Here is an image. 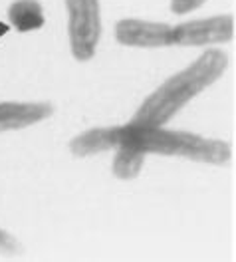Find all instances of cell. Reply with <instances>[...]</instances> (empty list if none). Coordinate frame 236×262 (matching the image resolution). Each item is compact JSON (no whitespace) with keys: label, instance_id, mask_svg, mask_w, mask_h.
Instances as JSON below:
<instances>
[{"label":"cell","instance_id":"obj_9","mask_svg":"<svg viewBox=\"0 0 236 262\" xmlns=\"http://www.w3.org/2000/svg\"><path fill=\"white\" fill-rule=\"evenodd\" d=\"M145 157L147 155H143V153H139L131 147H117L115 149V157H113V175L123 181L135 179L141 173Z\"/></svg>","mask_w":236,"mask_h":262},{"label":"cell","instance_id":"obj_11","mask_svg":"<svg viewBox=\"0 0 236 262\" xmlns=\"http://www.w3.org/2000/svg\"><path fill=\"white\" fill-rule=\"evenodd\" d=\"M14 250H16L14 238H12L6 230L0 229V252H14Z\"/></svg>","mask_w":236,"mask_h":262},{"label":"cell","instance_id":"obj_6","mask_svg":"<svg viewBox=\"0 0 236 262\" xmlns=\"http://www.w3.org/2000/svg\"><path fill=\"white\" fill-rule=\"evenodd\" d=\"M54 107L48 101H32V103L4 101L0 103V133L30 127L34 123L50 117Z\"/></svg>","mask_w":236,"mask_h":262},{"label":"cell","instance_id":"obj_7","mask_svg":"<svg viewBox=\"0 0 236 262\" xmlns=\"http://www.w3.org/2000/svg\"><path fill=\"white\" fill-rule=\"evenodd\" d=\"M117 147V125L113 127H96L78 135L69 141V149L78 157H89L96 153L111 151Z\"/></svg>","mask_w":236,"mask_h":262},{"label":"cell","instance_id":"obj_10","mask_svg":"<svg viewBox=\"0 0 236 262\" xmlns=\"http://www.w3.org/2000/svg\"><path fill=\"white\" fill-rule=\"evenodd\" d=\"M204 2L206 0H171V10L175 14H186V12L197 10Z\"/></svg>","mask_w":236,"mask_h":262},{"label":"cell","instance_id":"obj_2","mask_svg":"<svg viewBox=\"0 0 236 262\" xmlns=\"http://www.w3.org/2000/svg\"><path fill=\"white\" fill-rule=\"evenodd\" d=\"M117 147H131L143 155H173L210 165L228 163L232 155L230 145L220 139H206L188 131H169L163 129V125L151 127L135 123L117 125Z\"/></svg>","mask_w":236,"mask_h":262},{"label":"cell","instance_id":"obj_8","mask_svg":"<svg viewBox=\"0 0 236 262\" xmlns=\"http://www.w3.org/2000/svg\"><path fill=\"white\" fill-rule=\"evenodd\" d=\"M8 20L18 32H32L44 26V10L38 0H16L8 8Z\"/></svg>","mask_w":236,"mask_h":262},{"label":"cell","instance_id":"obj_1","mask_svg":"<svg viewBox=\"0 0 236 262\" xmlns=\"http://www.w3.org/2000/svg\"><path fill=\"white\" fill-rule=\"evenodd\" d=\"M228 66V56L222 50H206L183 72L175 74L149 94L137 110L135 125H165L171 117L179 114L195 96L204 92L219 80Z\"/></svg>","mask_w":236,"mask_h":262},{"label":"cell","instance_id":"obj_5","mask_svg":"<svg viewBox=\"0 0 236 262\" xmlns=\"http://www.w3.org/2000/svg\"><path fill=\"white\" fill-rule=\"evenodd\" d=\"M115 38L123 46L163 48V46H171V26L163 22L125 18L115 24Z\"/></svg>","mask_w":236,"mask_h":262},{"label":"cell","instance_id":"obj_12","mask_svg":"<svg viewBox=\"0 0 236 262\" xmlns=\"http://www.w3.org/2000/svg\"><path fill=\"white\" fill-rule=\"evenodd\" d=\"M8 30H10V26H8L6 22H0V38H2V36H4L6 32H8Z\"/></svg>","mask_w":236,"mask_h":262},{"label":"cell","instance_id":"obj_4","mask_svg":"<svg viewBox=\"0 0 236 262\" xmlns=\"http://www.w3.org/2000/svg\"><path fill=\"white\" fill-rule=\"evenodd\" d=\"M234 38V16L204 18V20H191L171 28V46H204L228 42Z\"/></svg>","mask_w":236,"mask_h":262},{"label":"cell","instance_id":"obj_3","mask_svg":"<svg viewBox=\"0 0 236 262\" xmlns=\"http://www.w3.org/2000/svg\"><path fill=\"white\" fill-rule=\"evenodd\" d=\"M69 48L76 60L87 62L93 58L101 36L100 0H66Z\"/></svg>","mask_w":236,"mask_h":262}]
</instances>
